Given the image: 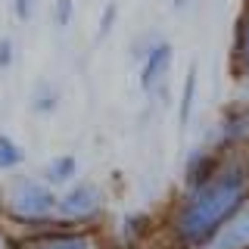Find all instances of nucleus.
I'll use <instances>...</instances> for the list:
<instances>
[{"instance_id":"obj_1","label":"nucleus","mask_w":249,"mask_h":249,"mask_svg":"<svg viewBox=\"0 0 249 249\" xmlns=\"http://www.w3.org/2000/svg\"><path fill=\"white\" fill-rule=\"evenodd\" d=\"M249 202V178L243 156H228V162L212 181L181 190L171 209L165 231L175 249H206L233 215Z\"/></svg>"},{"instance_id":"obj_2","label":"nucleus","mask_w":249,"mask_h":249,"mask_svg":"<svg viewBox=\"0 0 249 249\" xmlns=\"http://www.w3.org/2000/svg\"><path fill=\"white\" fill-rule=\"evenodd\" d=\"M59 193L44 178L35 175H10L0 187V212L19 231V237L37 231L59 228Z\"/></svg>"},{"instance_id":"obj_3","label":"nucleus","mask_w":249,"mask_h":249,"mask_svg":"<svg viewBox=\"0 0 249 249\" xmlns=\"http://www.w3.org/2000/svg\"><path fill=\"white\" fill-rule=\"evenodd\" d=\"M59 221L66 228H97V221L106 215V193L97 181H75L59 193Z\"/></svg>"},{"instance_id":"obj_4","label":"nucleus","mask_w":249,"mask_h":249,"mask_svg":"<svg viewBox=\"0 0 249 249\" xmlns=\"http://www.w3.org/2000/svg\"><path fill=\"white\" fill-rule=\"evenodd\" d=\"M13 249H106L103 237L97 228H50L25 233V237H13Z\"/></svg>"},{"instance_id":"obj_5","label":"nucleus","mask_w":249,"mask_h":249,"mask_svg":"<svg viewBox=\"0 0 249 249\" xmlns=\"http://www.w3.org/2000/svg\"><path fill=\"white\" fill-rule=\"evenodd\" d=\"M209 146L224 156H243L249 150V100L231 106L221 115V122L209 137Z\"/></svg>"},{"instance_id":"obj_6","label":"nucleus","mask_w":249,"mask_h":249,"mask_svg":"<svg viewBox=\"0 0 249 249\" xmlns=\"http://www.w3.org/2000/svg\"><path fill=\"white\" fill-rule=\"evenodd\" d=\"M175 62V47L162 37H153L146 47V56L140 59V90L146 97H162L165 93V81Z\"/></svg>"},{"instance_id":"obj_7","label":"nucleus","mask_w":249,"mask_h":249,"mask_svg":"<svg viewBox=\"0 0 249 249\" xmlns=\"http://www.w3.org/2000/svg\"><path fill=\"white\" fill-rule=\"evenodd\" d=\"M224 162H228V156L218 153V150H212L209 143H202V146H196V150H190V156H187V162H184V175H181L184 190L212 181L218 171H221Z\"/></svg>"},{"instance_id":"obj_8","label":"nucleus","mask_w":249,"mask_h":249,"mask_svg":"<svg viewBox=\"0 0 249 249\" xmlns=\"http://www.w3.org/2000/svg\"><path fill=\"white\" fill-rule=\"evenodd\" d=\"M231 75L240 84H249V0L237 16L233 25V41H231Z\"/></svg>"},{"instance_id":"obj_9","label":"nucleus","mask_w":249,"mask_h":249,"mask_svg":"<svg viewBox=\"0 0 249 249\" xmlns=\"http://www.w3.org/2000/svg\"><path fill=\"white\" fill-rule=\"evenodd\" d=\"M206 249H249V202L209 240Z\"/></svg>"},{"instance_id":"obj_10","label":"nucleus","mask_w":249,"mask_h":249,"mask_svg":"<svg viewBox=\"0 0 249 249\" xmlns=\"http://www.w3.org/2000/svg\"><path fill=\"white\" fill-rule=\"evenodd\" d=\"M196 90H199V66L190 62L184 72V84H181V97H178V124L187 128L196 109Z\"/></svg>"},{"instance_id":"obj_11","label":"nucleus","mask_w":249,"mask_h":249,"mask_svg":"<svg viewBox=\"0 0 249 249\" xmlns=\"http://www.w3.org/2000/svg\"><path fill=\"white\" fill-rule=\"evenodd\" d=\"M44 181L50 184L53 190H66V187H72L78 181V159H75V156H69V153L50 159V162H47V168H44Z\"/></svg>"},{"instance_id":"obj_12","label":"nucleus","mask_w":249,"mask_h":249,"mask_svg":"<svg viewBox=\"0 0 249 249\" xmlns=\"http://www.w3.org/2000/svg\"><path fill=\"white\" fill-rule=\"evenodd\" d=\"M153 231H156L153 215H146V212H134L124 218V243L131 249H137L146 237H153Z\"/></svg>"},{"instance_id":"obj_13","label":"nucleus","mask_w":249,"mask_h":249,"mask_svg":"<svg viewBox=\"0 0 249 249\" xmlns=\"http://www.w3.org/2000/svg\"><path fill=\"white\" fill-rule=\"evenodd\" d=\"M28 106H31V112H37V115H50V112H56V106H59V90L53 88L50 81L35 84Z\"/></svg>"},{"instance_id":"obj_14","label":"nucleus","mask_w":249,"mask_h":249,"mask_svg":"<svg viewBox=\"0 0 249 249\" xmlns=\"http://www.w3.org/2000/svg\"><path fill=\"white\" fill-rule=\"evenodd\" d=\"M22 162H25V150L10 134L0 131V171H16Z\"/></svg>"},{"instance_id":"obj_15","label":"nucleus","mask_w":249,"mask_h":249,"mask_svg":"<svg viewBox=\"0 0 249 249\" xmlns=\"http://www.w3.org/2000/svg\"><path fill=\"white\" fill-rule=\"evenodd\" d=\"M75 16V0H53V22L56 28H69Z\"/></svg>"},{"instance_id":"obj_16","label":"nucleus","mask_w":249,"mask_h":249,"mask_svg":"<svg viewBox=\"0 0 249 249\" xmlns=\"http://www.w3.org/2000/svg\"><path fill=\"white\" fill-rule=\"evenodd\" d=\"M115 19H119V3L109 0V3L103 6V16H100V25H97V37H100V41H103L109 31L115 28Z\"/></svg>"},{"instance_id":"obj_17","label":"nucleus","mask_w":249,"mask_h":249,"mask_svg":"<svg viewBox=\"0 0 249 249\" xmlns=\"http://www.w3.org/2000/svg\"><path fill=\"white\" fill-rule=\"evenodd\" d=\"M16 59V47L10 37H0V69H10Z\"/></svg>"},{"instance_id":"obj_18","label":"nucleus","mask_w":249,"mask_h":249,"mask_svg":"<svg viewBox=\"0 0 249 249\" xmlns=\"http://www.w3.org/2000/svg\"><path fill=\"white\" fill-rule=\"evenodd\" d=\"M13 13L19 22H28L31 13H35V0H13Z\"/></svg>"},{"instance_id":"obj_19","label":"nucleus","mask_w":249,"mask_h":249,"mask_svg":"<svg viewBox=\"0 0 249 249\" xmlns=\"http://www.w3.org/2000/svg\"><path fill=\"white\" fill-rule=\"evenodd\" d=\"M0 249H13V237L3 228H0Z\"/></svg>"},{"instance_id":"obj_20","label":"nucleus","mask_w":249,"mask_h":249,"mask_svg":"<svg viewBox=\"0 0 249 249\" xmlns=\"http://www.w3.org/2000/svg\"><path fill=\"white\" fill-rule=\"evenodd\" d=\"M243 162H246V178H249V150L243 153Z\"/></svg>"}]
</instances>
